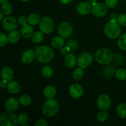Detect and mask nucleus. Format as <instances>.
Returning <instances> with one entry per match:
<instances>
[{"mask_svg": "<svg viewBox=\"0 0 126 126\" xmlns=\"http://www.w3.org/2000/svg\"><path fill=\"white\" fill-rule=\"evenodd\" d=\"M37 60L42 63L50 61L54 57V52L52 48L47 46L37 47L35 51Z\"/></svg>", "mask_w": 126, "mask_h": 126, "instance_id": "f257e3e1", "label": "nucleus"}, {"mask_svg": "<svg viewBox=\"0 0 126 126\" xmlns=\"http://www.w3.org/2000/svg\"><path fill=\"white\" fill-rule=\"evenodd\" d=\"M43 113L47 117L54 116L59 111V104L55 100L48 98L43 107Z\"/></svg>", "mask_w": 126, "mask_h": 126, "instance_id": "f03ea898", "label": "nucleus"}, {"mask_svg": "<svg viewBox=\"0 0 126 126\" xmlns=\"http://www.w3.org/2000/svg\"><path fill=\"white\" fill-rule=\"evenodd\" d=\"M95 59L99 63L102 65L109 64L113 59V54L108 48H101L95 52Z\"/></svg>", "mask_w": 126, "mask_h": 126, "instance_id": "7ed1b4c3", "label": "nucleus"}, {"mask_svg": "<svg viewBox=\"0 0 126 126\" xmlns=\"http://www.w3.org/2000/svg\"><path fill=\"white\" fill-rule=\"evenodd\" d=\"M105 33L107 36L111 39L118 38L121 34V28L117 21L111 20L105 27Z\"/></svg>", "mask_w": 126, "mask_h": 126, "instance_id": "20e7f679", "label": "nucleus"}, {"mask_svg": "<svg viewBox=\"0 0 126 126\" xmlns=\"http://www.w3.org/2000/svg\"><path fill=\"white\" fill-rule=\"evenodd\" d=\"M17 124V118L12 112H5L0 116V124L2 126H16Z\"/></svg>", "mask_w": 126, "mask_h": 126, "instance_id": "39448f33", "label": "nucleus"}, {"mask_svg": "<svg viewBox=\"0 0 126 126\" xmlns=\"http://www.w3.org/2000/svg\"><path fill=\"white\" fill-rule=\"evenodd\" d=\"M39 29L44 34H49L54 31V23L49 17H44L39 22Z\"/></svg>", "mask_w": 126, "mask_h": 126, "instance_id": "423d86ee", "label": "nucleus"}, {"mask_svg": "<svg viewBox=\"0 0 126 126\" xmlns=\"http://www.w3.org/2000/svg\"><path fill=\"white\" fill-rule=\"evenodd\" d=\"M93 61V56L89 52H82L79 55L77 62L79 66L82 68H86L89 66Z\"/></svg>", "mask_w": 126, "mask_h": 126, "instance_id": "0eeeda50", "label": "nucleus"}, {"mask_svg": "<svg viewBox=\"0 0 126 126\" xmlns=\"http://www.w3.org/2000/svg\"><path fill=\"white\" fill-rule=\"evenodd\" d=\"M58 31L60 36L64 38H68L71 35L73 29L70 23L67 22H63L59 25Z\"/></svg>", "mask_w": 126, "mask_h": 126, "instance_id": "6e6552de", "label": "nucleus"}, {"mask_svg": "<svg viewBox=\"0 0 126 126\" xmlns=\"http://www.w3.org/2000/svg\"><path fill=\"white\" fill-rule=\"evenodd\" d=\"M92 12L96 17H103L108 12V6L102 2H96L92 6Z\"/></svg>", "mask_w": 126, "mask_h": 126, "instance_id": "1a4fd4ad", "label": "nucleus"}, {"mask_svg": "<svg viewBox=\"0 0 126 126\" xmlns=\"http://www.w3.org/2000/svg\"><path fill=\"white\" fill-rule=\"evenodd\" d=\"M97 106L101 110L107 111L111 105L110 98L107 95L102 94L97 99Z\"/></svg>", "mask_w": 126, "mask_h": 126, "instance_id": "9d476101", "label": "nucleus"}, {"mask_svg": "<svg viewBox=\"0 0 126 126\" xmlns=\"http://www.w3.org/2000/svg\"><path fill=\"white\" fill-rule=\"evenodd\" d=\"M2 27L6 31H13L17 27V20L13 17H5L2 20Z\"/></svg>", "mask_w": 126, "mask_h": 126, "instance_id": "9b49d317", "label": "nucleus"}, {"mask_svg": "<svg viewBox=\"0 0 126 126\" xmlns=\"http://www.w3.org/2000/svg\"><path fill=\"white\" fill-rule=\"evenodd\" d=\"M84 91L82 87L78 84H73L70 87V94L73 98H78L82 97Z\"/></svg>", "mask_w": 126, "mask_h": 126, "instance_id": "f8f14e48", "label": "nucleus"}, {"mask_svg": "<svg viewBox=\"0 0 126 126\" xmlns=\"http://www.w3.org/2000/svg\"><path fill=\"white\" fill-rule=\"evenodd\" d=\"M19 103V100H18L16 98L12 97L6 100V102H5L4 107L7 111L12 112L16 111L18 108Z\"/></svg>", "mask_w": 126, "mask_h": 126, "instance_id": "ddd939ff", "label": "nucleus"}, {"mask_svg": "<svg viewBox=\"0 0 126 126\" xmlns=\"http://www.w3.org/2000/svg\"><path fill=\"white\" fill-rule=\"evenodd\" d=\"M1 78L3 80L6 81H11L13 79L14 73L13 70L9 66H5L1 70Z\"/></svg>", "mask_w": 126, "mask_h": 126, "instance_id": "4468645a", "label": "nucleus"}, {"mask_svg": "<svg viewBox=\"0 0 126 126\" xmlns=\"http://www.w3.org/2000/svg\"><path fill=\"white\" fill-rule=\"evenodd\" d=\"M76 9L78 12L81 15H86L92 11V7L88 2H82L78 5Z\"/></svg>", "mask_w": 126, "mask_h": 126, "instance_id": "2eb2a0df", "label": "nucleus"}, {"mask_svg": "<svg viewBox=\"0 0 126 126\" xmlns=\"http://www.w3.org/2000/svg\"><path fill=\"white\" fill-rule=\"evenodd\" d=\"M35 53L32 49H28L23 53L22 56V60L25 63H30L34 58Z\"/></svg>", "mask_w": 126, "mask_h": 126, "instance_id": "dca6fc26", "label": "nucleus"}, {"mask_svg": "<svg viewBox=\"0 0 126 126\" xmlns=\"http://www.w3.org/2000/svg\"><path fill=\"white\" fill-rule=\"evenodd\" d=\"M64 62H65V65L67 67L71 68L76 65L77 60H76V57L73 54L68 53L65 56V59H64Z\"/></svg>", "mask_w": 126, "mask_h": 126, "instance_id": "f3484780", "label": "nucleus"}, {"mask_svg": "<svg viewBox=\"0 0 126 126\" xmlns=\"http://www.w3.org/2000/svg\"><path fill=\"white\" fill-rule=\"evenodd\" d=\"M21 34L25 38H29L32 37L33 34V28L30 25H25L21 30Z\"/></svg>", "mask_w": 126, "mask_h": 126, "instance_id": "a211bd4d", "label": "nucleus"}, {"mask_svg": "<svg viewBox=\"0 0 126 126\" xmlns=\"http://www.w3.org/2000/svg\"><path fill=\"white\" fill-rule=\"evenodd\" d=\"M7 91L11 94H17L19 92L20 90V87L19 84L16 81H10L8 84H7Z\"/></svg>", "mask_w": 126, "mask_h": 126, "instance_id": "6ab92c4d", "label": "nucleus"}, {"mask_svg": "<svg viewBox=\"0 0 126 126\" xmlns=\"http://www.w3.org/2000/svg\"><path fill=\"white\" fill-rule=\"evenodd\" d=\"M56 94V89L52 86H48L44 89V95L46 98H52Z\"/></svg>", "mask_w": 126, "mask_h": 126, "instance_id": "aec40b11", "label": "nucleus"}, {"mask_svg": "<svg viewBox=\"0 0 126 126\" xmlns=\"http://www.w3.org/2000/svg\"><path fill=\"white\" fill-rule=\"evenodd\" d=\"M9 42L12 44L17 43L20 38V34L19 32L17 30H13L8 35Z\"/></svg>", "mask_w": 126, "mask_h": 126, "instance_id": "412c9836", "label": "nucleus"}, {"mask_svg": "<svg viewBox=\"0 0 126 126\" xmlns=\"http://www.w3.org/2000/svg\"><path fill=\"white\" fill-rule=\"evenodd\" d=\"M52 46L56 49L62 47L64 45V39L62 36H56L54 38L51 42Z\"/></svg>", "mask_w": 126, "mask_h": 126, "instance_id": "4be33fe9", "label": "nucleus"}, {"mask_svg": "<svg viewBox=\"0 0 126 126\" xmlns=\"http://www.w3.org/2000/svg\"><path fill=\"white\" fill-rule=\"evenodd\" d=\"M117 114L121 118H126V104L121 103L117 107Z\"/></svg>", "mask_w": 126, "mask_h": 126, "instance_id": "5701e85b", "label": "nucleus"}, {"mask_svg": "<svg viewBox=\"0 0 126 126\" xmlns=\"http://www.w3.org/2000/svg\"><path fill=\"white\" fill-rule=\"evenodd\" d=\"M39 16L36 14H32L28 17V22L31 25H36L40 22Z\"/></svg>", "mask_w": 126, "mask_h": 126, "instance_id": "b1692460", "label": "nucleus"}, {"mask_svg": "<svg viewBox=\"0 0 126 126\" xmlns=\"http://www.w3.org/2000/svg\"><path fill=\"white\" fill-rule=\"evenodd\" d=\"M32 41L34 43H40L44 39V34L42 32H37L33 33L32 36Z\"/></svg>", "mask_w": 126, "mask_h": 126, "instance_id": "393cba45", "label": "nucleus"}, {"mask_svg": "<svg viewBox=\"0 0 126 126\" xmlns=\"http://www.w3.org/2000/svg\"><path fill=\"white\" fill-rule=\"evenodd\" d=\"M1 11L5 15L11 14L12 12V5L7 2L3 3L1 6Z\"/></svg>", "mask_w": 126, "mask_h": 126, "instance_id": "a878e982", "label": "nucleus"}, {"mask_svg": "<svg viewBox=\"0 0 126 126\" xmlns=\"http://www.w3.org/2000/svg\"><path fill=\"white\" fill-rule=\"evenodd\" d=\"M79 46L78 43L75 39H70L68 41L67 47H68L70 52H74L76 51L78 49Z\"/></svg>", "mask_w": 126, "mask_h": 126, "instance_id": "bb28decb", "label": "nucleus"}, {"mask_svg": "<svg viewBox=\"0 0 126 126\" xmlns=\"http://www.w3.org/2000/svg\"><path fill=\"white\" fill-rule=\"evenodd\" d=\"M83 68L81 67L76 68L75 70H74L73 73V76L74 79L76 80H79L83 77L84 76V71Z\"/></svg>", "mask_w": 126, "mask_h": 126, "instance_id": "cd10ccee", "label": "nucleus"}, {"mask_svg": "<svg viewBox=\"0 0 126 126\" xmlns=\"http://www.w3.org/2000/svg\"><path fill=\"white\" fill-rule=\"evenodd\" d=\"M118 46L121 49L126 50V34L121 36L118 41Z\"/></svg>", "mask_w": 126, "mask_h": 126, "instance_id": "c85d7f7f", "label": "nucleus"}, {"mask_svg": "<svg viewBox=\"0 0 126 126\" xmlns=\"http://www.w3.org/2000/svg\"><path fill=\"white\" fill-rule=\"evenodd\" d=\"M19 103L23 106H28L32 102L31 97L28 95H23L19 98Z\"/></svg>", "mask_w": 126, "mask_h": 126, "instance_id": "c756f323", "label": "nucleus"}, {"mask_svg": "<svg viewBox=\"0 0 126 126\" xmlns=\"http://www.w3.org/2000/svg\"><path fill=\"white\" fill-rule=\"evenodd\" d=\"M17 121H18V123L20 125L25 126L28 123V117L25 113H21L17 117Z\"/></svg>", "mask_w": 126, "mask_h": 126, "instance_id": "7c9ffc66", "label": "nucleus"}, {"mask_svg": "<svg viewBox=\"0 0 126 126\" xmlns=\"http://www.w3.org/2000/svg\"><path fill=\"white\" fill-rule=\"evenodd\" d=\"M116 76L119 80L124 81L126 79V70L124 69H119L116 72Z\"/></svg>", "mask_w": 126, "mask_h": 126, "instance_id": "2f4dec72", "label": "nucleus"}, {"mask_svg": "<svg viewBox=\"0 0 126 126\" xmlns=\"http://www.w3.org/2000/svg\"><path fill=\"white\" fill-rule=\"evenodd\" d=\"M97 120L99 122H105L108 118V113L105 110H102V111H100L97 114Z\"/></svg>", "mask_w": 126, "mask_h": 126, "instance_id": "473e14b6", "label": "nucleus"}, {"mask_svg": "<svg viewBox=\"0 0 126 126\" xmlns=\"http://www.w3.org/2000/svg\"><path fill=\"white\" fill-rule=\"evenodd\" d=\"M42 74L45 78H50L53 75V70L49 66H46L42 70Z\"/></svg>", "mask_w": 126, "mask_h": 126, "instance_id": "72a5a7b5", "label": "nucleus"}, {"mask_svg": "<svg viewBox=\"0 0 126 126\" xmlns=\"http://www.w3.org/2000/svg\"><path fill=\"white\" fill-rule=\"evenodd\" d=\"M9 42L8 37H7L6 36V34H4V33H0V46L3 47L5 45L7 44V43Z\"/></svg>", "mask_w": 126, "mask_h": 126, "instance_id": "f704fd0d", "label": "nucleus"}, {"mask_svg": "<svg viewBox=\"0 0 126 126\" xmlns=\"http://www.w3.org/2000/svg\"><path fill=\"white\" fill-rule=\"evenodd\" d=\"M117 22L120 25L126 26V14H123L119 15L118 17Z\"/></svg>", "mask_w": 126, "mask_h": 126, "instance_id": "c9c22d12", "label": "nucleus"}, {"mask_svg": "<svg viewBox=\"0 0 126 126\" xmlns=\"http://www.w3.org/2000/svg\"><path fill=\"white\" fill-rule=\"evenodd\" d=\"M106 5L110 8H114L118 4V0H105Z\"/></svg>", "mask_w": 126, "mask_h": 126, "instance_id": "e433bc0d", "label": "nucleus"}, {"mask_svg": "<svg viewBox=\"0 0 126 126\" xmlns=\"http://www.w3.org/2000/svg\"><path fill=\"white\" fill-rule=\"evenodd\" d=\"M27 22H28V19H27V18H26L25 17H24V16H21V17H20L18 19V23H19L20 25L22 26L26 25Z\"/></svg>", "mask_w": 126, "mask_h": 126, "instance_id": "4c0bfd02", "label": "nucleus"}, {"mask_svg": "<svg viewBox=\"0 0 126 126\" xmlns=\"http://www.w3.org/2000/svg\"><path fill=\"white\" fill-rule=\"evenodd\" d=\"M35 126H47L48 124L44 119H39L34 124Z\"/></svg>", "mask_w": 126, "mask_h": 126, "instance_id": "58836bf2", "label": "nucleus"}, {"mask_svg": "<svg viewBox=\"0 0 126 126\" xmlns=\"http://www.w3.org/2000/svg\"><path fill=\"white\" fill-rule=\"evenodd\" d=\"M69 52H70V50L68 47H63L60 49V53L62 55H67Z\"/></svg>", "mask_w": 126, "mask_h": 126, "instance_id": "ea45409f", "label": "nucleus"}, {"mask_svg": "<svg viewBox=\"0 0 126 126\" xmlns=\"http://www.w3.org/2000/svg\"><path fill=\"white\" fill-rule=\"evenodd\" d=\"M7 81L3 80V81H2V82H1V84H0V86H1V88H2V89H5L6 87H7Z\"/></svg>", "mask_w": 126, "mask_h": 126, "instance_id": "a19ab883", "label": "nucleus"}, {"mask_svg": "<svg viewBox=\"0 0 126 126\" xmlns=\"http://www.w3.org/2000/svg\"><path fill=\"white\" fill-rule=\"evenodd\" d=\"M110 19L111 20H114V21L118 20V17H117L116 14L114 13L112 14L110 16Z\"/></svg>", "mask_w": 126, "mask_h": 126, "instance_id": "79ce46f5", "label": "nucleus"}, {"mask_svg": "<svg viewBox=\"0 0 126 126\" xmlns=\"http://www.w3.org/2000/svg\"><path fill=\"white\" fill-rule=\"evenodd\" d=\"M63 4H68L71 2L73 0H59Z\"/></svg>", "mask_w": 126, "mask_h": 126, "instance_id": "37998d69", "label": "nucleus"}, {"mask_svg": "<svg viewBox=\"0 0 126 126\" xmlns=\"http://www.w3.org/2000/svg\"><path fill=\"white\" fill-rule=\"evenodd\" d=\"M97 0H87V2L89 3L90 4L94 5L97 2Z\"/></svg>", "mask_w": 126, "mask_h": 126, "instance_id": "c03bdc74", "label": "nucleus"}, {"mask_svg": "<svg viewBox=\"0 0 126 126\" xmlns=\"http://www.w3.org/2000/svg\"><path fill=\"white\" fill-rule=\"evenodd\" d=\"M0 15H1V18H0V20H1V21L3 20V19L4 18V16H3V12H2V11L0 12Z\"/></svg>", "mask_w": 126, "mask_h": 126, "instance_id": "a18cd8bd", "label": "nucleus"}, {"mask_svg": "<svg viewBox=\"0 0 126 126\" xmlns=\"http://www.w3.org/2000/svg\"><path fill=\"white\" fill-rule=\"evenodd\" d=\"M9 0H0V2L2 4H3V3H5V2H7Z\"/></svg>", "mask_w": 126, "mask_h": 126, "instance_id": "49530a36", "label": "nucleus"}, {"mask_svg": "<svg viewBox=\"0 0 126 126\" xmlns=\"http://www.w3.org/2000/svg\"><path fill=\"white\" fill-rule=\"evenodd\" d=\"M20 1H23V2H27V1H29V0H20Z\"/></svg>", "mask_w": 126, "mask_h": 126, "instance_id": "de8ad7c7", "label": "nucleus"}]
</instances>
